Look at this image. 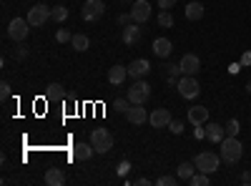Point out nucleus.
<instances>
[{"mask_svg":"<svg viewBox=\"0 0 251 186\" xmlns=\"http://www.w3.org/2000/svg\"><path fill=\"white\" fill-rule=\"evenodd\" d=\"M219 146H221V161H226V163H239L241 161L244 146H241V141L236 136H226Z\"/></svg>","mask_w":251,"mask_h":186,"instance_id":"nucleus-1","label":"nucleus"},{"mask_svg":"<svg viewBox=\"0 0 251 186\" xmlns=\"http://www.w3.org/2000/svg\"><path fill=\"white\" fill-rule=\"evenodd\" d=\"M194 163H196V171H203V174L211 176L221 169V156H216L214 151H201Z\"/></svg>","mask_w":251,"mask_h":186,"instance_id":"nucleus-2","label":"nucleus"},{"mask_svg":"<svg viewBox=\"0 0 251 186\" xmlns=\"http://www.w3.org/2000/svg\"><path fill=\"white\" fill-rule=\"evenodd\" d=\"M91 143L96 154H108L113 149V133L108 129H93L91 131Z\"/></svg>","mask_w":251,"mask_h":186,"instance_id":"nucleus-3","label":"nucleus"},{"mask_svg":"<svg viewBox=\"0 0 251 186\" xmlns=\"http://www.w3.org/2000/svg\"><path fill=\"white\" fill-rule=\"evenodd\" d=\"M126 98H128L131 103H146L151 98V83L143 78H136L133 86L128 88V93H126Z\"/></svg>","mask_w":251,"mask_h":186,"instance_id":"nucleus-4","label":"nucleus"},{"mask_svg":"<svg viewBox=\"0 0 251 186\" xmlns=\"http://www.w3.org/2000/svg\"><path fill=\"white\" fill-rule=\"evenodd\" d=\"M48 18H53V10H50L48 5H43V3H38V5H33V8L28 10V23H30L33 28H43V26L48 23Z\"/></svg>","mask_w":251,"mask_h":186,"instance_id":"nucleus-5","label":"nucleus"},{"mask_svg":"<svg viewBox=\"0 0 251 186\" xmlns=\"http://www.w3.org/2000/svg\"><path fill=\"white\" fill-rule=\"evenodd\" d=\"M178 93L186 98V101H194L199 93H201V86H199V80H196V76H181L178 78Z\"/></svg>","mask_w":251,"mask_h":186,"instance_id":"nucleus-6","label":"nucleus"},{"mask_svg":"<svg viewBox=\"0 0 251 186\" xmlns=\"http://www.w3.org/2000/svg\"><path fill=\"white\" fill-rule=\"evenodd\" d=\"M30 23H28V18H13L10 23H8V35L13 38V40H25L28 38V33H30Z\"/></svg>","mask_w":251,"mask_h":186,"instance_id":"nucleus-7","label":"nucleus"},{"mask_svg":"<svg viewBox=\"0 0 251 186\" xmlns=\"http://www.w3.org/2000/svg\"><path fill=\"white\" fill-rule=\"evenodd\" d=\"M103 13H106V3H103V0H86V5L80 8L83 20H88V23L103 18Z\"/></svg>","mask_w":251,"mask_h":186,"instance_id":"nucleus-8","label":"nucleus"},{"mask_svg":"<svg viewBox=\"0 0 251 186\" xmlns=\"http://www.w3.org/2000/svg\"><path fill=\"white\" fill-rule=\"evenodd\" d=\"M131 18H133V23H146V20L151 18V3L149 0H136L133 8H131Z\"/></svg>","mask_w":251,"mask_h":186,"instance_id":"nucleus-9","label":"nucleus"},{"mask_svg":"<svg viewBox=\"0 0 251 186\" xmlns=\"http://www.w3.org/2000/svg\"><path fill=\"white\" fill-rule=\"evenodd\" d=\"M181 71H183V76H196L199 71H201V58L196 55V53H186L183 58H181Z\"/></svg>","mask_w":251,"mask_h":186,"instance_id":"nucleus-10","label":"nucleus"},{"mask_svg":"<svg viewBox=\"0 0 251 186\" xmlns=\"http://www.w3.org/2000/svg\"><path fill=\"white\" fill-rule=\"evenodd\" d=\"M151 73V60L149 58H136L133 63L128 66V76L136 80V78H146Z\"/></svg>","mask_w":251,"mask_h":186,"instance_id":"nucleus-11","label":"nucleus"},{"mask_svg":"<svg viewBox=\"0 0 251 186\" xmlns=\"http://www.w3.org/2000/svg\"><path fill=\"white\" fill-rule=\"evenodd\" d=\"M171 121H174V118H171V111H169V108H156V111L149 116V123H151L153 129H166Z\"/></svg>","mask_w":251,"mask_h":186,"instance_id":"nucleus-12","label":"nucleus"},{"mask_svg":"<svg viewBox=\"0 0 251 186\" xmlns=\"http://www.w3.org/2000/svg\"><path fill=\"white\" fill-rule=\"evenodd\" d=\"M126 118H128V121L133 123V126H141V123L149 121V113H146L143 103H131V108L126 111Z\"/></svg>","mask_w":251,"mask_h":186,"instance_id":"nucleus-13","label":"nucleus"},{"mask_svg":"<svg viewBox=\"0 0 251 186\" xmlns=\"http://www.w3.org/2000/svg\"><path fill=\"white\" fill-rule=\"evenodd\" d=\"M188 123L191 126H203V123H208V108L203 106H194V108H188Z\"/></svg>","mask_w":251,"mask_h":186,"instance_id":"nucleus-14","label":"nucleus"},{"mask_svg":"<svg viewBox=\"0 0 251 186\" xmlns=\"http://www.w3.org/2000/svg\"><path fill=\"white\" fill-rule=\"evenodd\" d=\"M151 48H153L156 58H169V55H171V51H174V43H171L169 38H156Z\"/></svg>","mask_w":251,"mask_h":186,"instance_id":"nucleus-15","label":"nucleus"},{"mask_svg":"<svg viewBox=\"0 0 251 186\" xmlns=\"http://www.w3.org/2000/svg\"><path fill=\"white\" fill-rule=\"evenodd\" d=\"M138 23H128V26H123V43L126 46H136L138 40H141V28H136Z\"/></svg>","mask_w":251,"mask_h":186,"instance_id":"nucleus-16","label":"nucleus"},{"mask_svg":"<svg viewBox=\"0 0 251 186\" xmlns=\"http://www.w3.org/2000/svg\"><path fill=\"white\" fill-rule=\"evenodd\" d=\"M226 138V129L219 126V123H206V141L211 143H221Z\"/></svg>","mask_w":251,"mask_h":186,"instance_id":"nucleus-17","label":"nucleus"},{"mask_svg":"<svg viewBox=\"0 0 251 186\" xmlns=\"http://www.w3.org/2000/svg\"><path fill=\"white\" fill-rule=\"evenodd\" d=\"M126 76H128V66H113V68H108V83L111 86H121L123 80H126Z\"/></svg>","mask_w":251,"mask_h":186,"instance_id":"nucleus-18","label":"nucleus"},{"mask_svg":"<svg viewBox=\"0 0 251 186\" xmlns=\"http://www.w3.org/2000/svg\"><path fill=\"white\" fill-rule=\"evenodd\" d=\"M93 154H96L93 143H75V146H73V159L75 161H88Z\"/></svg>","mask_w":251,"mask_h":186,"instance_id":"nucleus-19","label":"nucleus"},{"mask_svg":"<svg viewBox=\"0 0 251 186\" xmlns=\"http://www.w3.org/2000/svg\"><path fill=\"white\" fill-rule=\"evenodd\" d=\"M46 184H48V186L66 184V174H63L60 169H48V171H46Z\"/></svg>","mask_w":251,"mask_h":186,"instance_id":"nucleus-20","label":"nucleus"},{"mask_svg":"<svg viewBox=\"0 0 251 186\" xmlns=\"http://www.w3.org/2000/svg\"><path fill=\"white\" fill-rule=\"evenodd\" d=\"M194 174H196V163H191V161H183L181 166L176 169V176H178L181 181H188Z\"/></svg>","mask_w":251,"mask_h":186,"instance_id":"nucleus-21","label":"nucleus"},{"mask_svg":"<svg viewBox=\"0 0 251 186\" xmlns=\"http://www.w3.org/2000/svg\"><path fill=\"white\" fill-rule=\"evenodd\" d=\"M71 46L78 51V53H83V51H88V46H91V40H88V35H83V33H75L73 35V40H71Z\"/></svg>","mask_w":251,"mask_h":186,"instance_id":"nucleus-22","label":"nucleus"},{"mask_svg":"<svg viewBox=\"0 0 251 186\" xmlns=\"http://www.w3.org/2000/svg\"><path fill=\"white\" fill-rule=\"evenodd\" d=\"M186 18L188 20H201L203 18V5L201 3H188L186 5Z\"/></svg>","mask_w":251,"mask_h":186,"instance_id":"nucleus-23","label":"nucleus"},{"mask_svg":"<svg viewBox=\"0 0 251 186\" xmlns=\"http://www.w3.org/2000/svg\"><path fill=\"white\" fill-rule=\"evenodd\" d=\"M156 23H158L161 28H171V26H174V15H171V10H161V13L156 15Z\"/></svg>","mask_w":251,"mask_h":186,"instance_id":"nucleus-24","label":"nucleus"},{"mask_svg":"<svg viewBox=\"0 0 251 186\" xmlns=\"http://www.w3.org/2000/svg\"><path fill=\"white\" fill-rule=\"evenodd\" d=\"M188 184H191V186H208L211 179H208V174H203V171H196L191 179H188Z\"/></svg>","mask_w":251,"mask_h":186,"instance_id":"nucleus-25","label":"nucleus"},{"mask_svg":"<svg viewBox=\"0 0 251 186\" xmlns=\"http://www.w3.org/2000/svg\"><path fill=\"white\" fill-rule=\"evenodd\" d=\"M53 20H55V23H66V20H68V8L55 5L53 8Z\"/></svg>","mask_w":251,"mask_h":186,"instance_id":"nucleus-26","label":"nucleus"},{"mask_svg":"<svg viewBox=\"0 0 251 186\" xmlns=\"http://www.w3.org/2000/svg\"><path fill=\"white\" fill-rule=\"evenodd\" d=\"M46 96H48L50 101H53V98H55V101H60V98H63V88H60L58 83H50V86L46 88Z\"/></svg>","mask_w":251,"mask_h":186,"instance_id":"nucleus-27","label":"nucleus"},{"mask_svg":"<svg viewBox=\"0 0 251 186\" xmlns=\"http://www.w3.org/2000/svg\"><path fill=\"white\" fill-rule=\"evenodd\" d=\"M224 129H226V136H239V131H241V123H239L236 118H231V121H228Z\"/></svg>","mask_w":251,"mask_h":186,"instance_id":"nucleus-28","label":"nucleus"},{"mask_svg":"<svg viewBox=\"0 0 251 186\" xmlns=\"http://www.w3.org/2000/svg\"><path fill=\"white\" fill-rule=\"evenodd\" d=\"M113 108H116L118 113H126V111L131 108V101H128V98H116V103H113Z\"/></svg>","mask_w":251,"mask_h":186,"instance_id":"nucleus-29","label":"nucleus"},{"mask_svg":"<svg viewBox=\"0 0 251 186\" xmlns=\"http://www.w3.org/2000/svg\"><path fill=\"white\" fill-rule=\"evenodd\" d=\"M163 68H166V73H169V78H178V76H183L181 66H174V63H166Z\"/></svg>","mask_w":251,"mask_h":186,"instance_id":"nucleus-30","label":"nucleus"},{"mask_svg":"<svg viewBox=\"0 0 251 186\" xmlns=\"http://www.w3.org/2000/svg\"><path fill=\"white\" fill-rule=\"evenodd\" d=\"M128 171H131V161H128V159H123V161L118 163V176L126 179V176H128Z\"/></svg>","mask_w":251,"mask_h":186,"instance_id":"nucleus-31","label":"nucleus"},{"mask_svg":"<svg viewBox=\"0 0 251 186\" xmlns=\"http://www.w3.org/2000/svg\"><path fill=\"white\" fill-rule=\"evenodd\" d=\"M55 40H58V43H71V40H73V35H71V30L60 28V30H58V35H55Z\"/></svg>","mask_w":251,"mask_h":186,"instance_id":"nucleus-32","label":"nucleus"},{"mask_svg":"<svg viewBox=\"0 0 251 186\" xmlns=\"http://www.w3.org/2000/svg\"><path fill=\"white\" fill-rule=\"evenodd\" d=\"M176 179L178 176H161L156 179V186H176Z\"/></svg>","mask_w":251,"mask_h":186,"instance_id":"nucleus-33","label":"nucleus"},{"mask_svg":"<svg viewBox=\"0 0 251 186\" xmlns=\"http://www.w3.org/2000/svg\"><path fill=\"white\" fill-rule=\"evenodd\" d=\"M169 131H171V133H176V136H178V133H183V121H171V123H169Z\"/></svg>","mask_w":251,"mask_h":186,"instance_id":"nucleus-34","label":"nucleus"},{"mask_svg":"<svg viewBox=\"0 0 251 186\" xmlns=\"http://www.w3.org/2000/svg\"><path fill=\"white\" fill-rule=\"evenodd\" d=\"M176 3L178 0H158V8L161 10H171V8H176Z\"/></svg>","mask_w":251,"mask_h":186,"instance_id":"nucleus-35","label":"nucleus"},{"mask_svg":"<svg viewBox=\"0 0 251 186\" xmlns=\"http://www.w3.org/2000/svg\"><path fill=\"white\" fill-rule=\"evenodd\" d=\"M0 98H3V101H5V98H10V86L5 83V80L0 83Z\"/></svg>","mask_w":251,"mask_h":186,"instance_id":"nucleus-36","label":"nucleus"},{"mask_svg":"<svg viewBox=\"0 0 251 186\" xmlns=\"http://www.w3.org/2000/svg\"><path fill=\"white\" fill-rule=\"evenodd\" d=\"M131 20H133V18H131V13H123V15H118V23H121V26H128Z\"/></svg>","mask_w":251,"mask_h":186,"instance_id":"nucleus-37","label":"nucleus"},{"mask_svg":"<svg viewBox=\"0 0 251 186\" xmlns=\"http://www.w3.org/2000/svg\"><path fill=\"white\" fill-rule=\"evenodd\" d=\"M241 66H251V51H246V53L241 55Z\"/></svg>","mask_w":251,"mask_h":186,"instance_id":"nucleus-38","label":"nucleus"},{"mask_svg":"<svg viewBox=\"0 0 251 186\" xmlns=\"http://www.w3.org/2000/svg\"><path fill=\"white\" fill-rule=\"evenodd\" d=\"M136 184H138V186H151L153 181H151V179H143V176H141V179H136Z\"/></svg>","mask_w":251,"mask_h":186,"instance_id":"nucleus-39","label":"nucleus"},{"mask_svg":"<svg viewBox=\"0 0 251 186\" xmlns=\"http://www.w3.org/2000/svg\"><path fill=\"white\" fill-rule=\"evenodd\" d=\"M241 71V63H231V66H228V73H239Z\"/></svg>","mask_w":251,"mask_h":186,"instance_id":"nucleus-40","label":"nucleus"},{"mask_svg":"<svg viewBox=\"0 0 251 186\" xmlns=\"http://www.w3.org/2000/svg\"><path fill=\"white\" fill-rule=\"evenodd\" d=\"M241 184H251V174H249V171L241 176Z\"/></svg>","mask_w":251,"mask_h":186,"instance_id":"nucleus-41","label":"nucleus"},{"mask_svg":"<svg viewBox=\"0 0 251 186\" xmlns=\"http://www.w3.org/2000/svg\"><path fill=\"white\" fill-rule=\"evenodd\" d=\"M246 93H251V80H249V83H246Z\"/></svg>","mask_w":251,"mask_h":186,"instance_id":"nucleus-42","label":"nucleus"},{"mask_svg":"<svg viewBox=\"0 0 251 186\" xmlns=\"http://www.w3.org/2000/svg\"><path fill=\"white\" fill-rule=\"evenodd\" d=\"M123 3H131V0H123Z\"/></svg>","mask_w":251,"mask_h":186,"instance_id":"nucleus-43","label":"nucleus"}]
</instances>
